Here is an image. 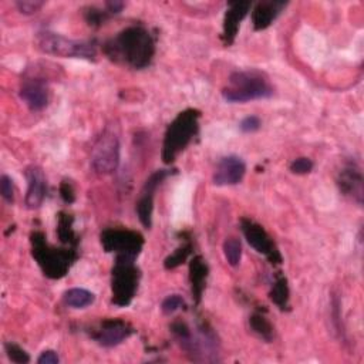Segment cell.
I'll list each match as a JSON object with an SVG mask.
<instances>
[{"instance_id":"9a60e30c","label":"cell","mask_w":364,"mask_h":364,"mask_svg":"<svg viewBox=\"0 0 364 364\" xmlns=\"http://www.w3.org/2000/svg\"><path fill=\"white\" fill-rule=\"evenodd\" d=\"M246 173V164L237 155H228L219 159L213 171L212 181L216 186H229L239 183Z\"/></svg>"},{"instance_id":"30bf717a","label":"cell","mask_w":364,"mask_h":364,"mask_svg":"<svg viewBox=\"0 0 364 364\" xmlns=\"http://www.w3.org/2000/svg\"><path fill=\"white\" fill-rule=\"evenodd\" d=\"M240 230L246 239V242L260 255H263L272 264H280L283 257L276 247L273 239L270 235L264 230L262 225L257 222L249 219V218H242L240 219Z\"/></svg>"},{"instance_id":"7c38bea8","label":"cell","mask_w":364,"mask_h":364,"mask_svg":"<svg viewBox=\"0 0 364 364\" xmlns=\"http://www.w3.org/2000/svg\"><path fill=\"white\" fill-rule=\"evenodd\" d=\"M18 94L31 111H41L50 101L48 81L38 74L27 73L21 80Z\"/></svg>"},{"instance_id":"d6986e66","label":"cell","mask_w":364,"mask_h":364,"mask_svg":"<svg viewBox=\"0 0 364 364\" xmlns=\"http://www.w3.org/2000/svg\"><path fill=\"white\" fill-rule=\"evenodd\" d=\"M209 274V267L202 256H193L189 262V283L192 299L196 304L200 303L203 290L206 287V279Z\"/></svg>"},{"instance_id":"8fae6325","label":"cell","mask_w":364,"mask_h":364,"mask_svg":"<svg viewBox=\"0 0 364 364\" xmlns=\"http://www.w3.org/2000/svg\"><path fill=\"white\" fill-rule=\"evenodd\" d=\"M172 173L171 169H156L145 181L139 196L135 202V210L139 222L144 228L149 229L152 225V212H154V198L156 188Z\"/></svg>"},{"instance_id":"e575fe53","label":"cell","mask_w":364,"mask_h":364,"mask_svg":"<svg viewBox=\"0 0 364 364\" xmlns=\"http://www.w3.org/2000/svg\"><path fill=\"white\" fill-rule=\"evenodd\" d=\"M125 3L124 1H119V0H109V1H105V10L108 11V14H118L122 11Z\"/></svg>"},{"instance_id":"2e32d148","label":"cell","mask_w":364,"mask_h":364,"mask_svg":"<svg viewBox=\"0 0 364 364\" xmlns=\"http://www.w3.org/2000/svg\"><path fill=\"white\" fill-rule=\"evenodd\" d=\"M252 7V3L247 0H237V1H230L228 4L226 13L223 16V28H222V40L225 46L233 44L240 21L246 17Z\"/></svg>"},{"instance_id":"4fadbf2b","label":"cell","mask_w":364,"mask_h":364,"mask_svg":"<svg viewBox=\"0 0 364 364\" xmlns=\"http://www.w3.org/2000/svg\"><path fill=\"white\" fill-rule=\"evenodd\" d=\"M134 333L129 323L121 318H105L91 333V337L102 347H115Z\"/></svg>"},{"instance_id":"4316f807","label":"cell","mask_w":364,"mask_h":364,"mask_svg":"<svg viewBox=\"0 0 364 364\" xmlns=\"http://www.w3.org/2000/svg\"><path fill=\"white\" fill-rule=\"evenodd\" d=\"M84 17H85V21L91 27H100L109 17V14L107 10H100L97 7H88L84 13Z\"/></svg>"},{"instance_id":"ba28073f","label":"cell","mask_w":364,"mask_h":364,"mask_svg":"<svg viewBox=\"0 0 364 364\" xmlns=\"http://www.w3.org/2000/svg\"><path fill=\"white\" fill-rule=\"evenodd\" d=\"M119 165V131L107 125L91 149V166L98 175H111Z\"/></svg>"},{"instance_id":"ac0fdd59","label":"cell","mask_w":364,"mask_h":364,"mask_svg":"<svg viewBox=\"0 0 364 364\" xmlns=\"http://www.w3.org/2000/svg\"><path fill=\"white\" fill-rule=\"evenodd\" d=\"M286 4L287 3L282 0H263L256 3L252 10L253 28L257 31L267 28L286 7Z\"/></svg>"},{"instance_id":"e0dca14e","label":"cell","mask_w":364,"mask_h":364,"mask_svg":"<svg viewBox=\"0 0 364 364\" xmlns=\"http://www.w3.org/2000/svg\"><path fill=\"white\" fill-rule=\"evenodd\" d=\"M27 192L24 198V205L27 209H37L46 199L47 195V181L44 171L37 165H30L26 169Z\"/></svg>"},{"instance_id":"7a4b0ae2","label":"cell","mask_w":364,"mask_h":364,"mask_svg":"<svg viewBox=\"0 0 364 364\" xmlns=\"http://www.w3.org/2000/svg\"><path fill=\"white\" fill-rule=\"evenodd\" d=\"M169 328L179 347L192 361L219 360L218 337L208 321H199L196 330H192L188 323L178 318L171 323Z\"/></svg>"},{"instance_id":"d6a6232c","label":"cell","mask_w":364,"mask_h":364,"mask_svg":"<svg viewBox=\"0 0 364 364\" xmlns=\"http://www.w3.org/2000/svg\"><path fill=\"white\" fill-rule=\"evenodd\" d=\"M60 196L65 203H73L75 200V193H74V188L70 182L63 181L60 183Z\"/></svg>"},{"instance_id":"ffe728a7","label":"cell","mask_w":364,"mask_h":364,"mask_svg":"<svg viewBox=\"0 0 364 364\" xmlns=\"http://www.w3.org/2000/svg\"><path fill=\"white\" fill-rule=\"evenodd\" d=\"M74 218L67 212H60L57 218V235L61 243L67 245L68 247L77 249V245L80 242L74 228H73Z\"/></svg>"},{"instance_id":"52a82bcc","label":"cell","mask_w":364,"mask_h":364,"mask_svg":"<svg viewBox=\"0 0 364 364\" xmlns=\"http://www.w3.org/2000/svg\"><path fill=\"white\" fill-rule=\"evenodd\" d=\"M139 283V270L135 264V257L115 256V262L111 272V301L118 307H127Z\"/></svg>"},{"instance_id":"5b68a950","label":"cell","mask_w":364,"mask_h":364,"mask_svg":"<svg viewBox=\"0 0 364 364\" xmlns=\"http://www.w3.org/2000/svg\"><path fill=\"white\" fill-rule=\"evenodd\" d=\"M200 112L195 108L181 111L166 127L162 144V161L172 164L176 156L189 145L199 129Z\"/></svg>"},{"instance_id":"3957f363","label":"cell","mask_w":364,"mask_h":364,"mask_svg":"<svg viewBox=\"0 0 364 364\" xmlns=\"http://www.w3.org/2000/svg\"><path fill=\"white\" fill-rule=\"evenodd\" d=\"M274 94L264 73L259 70H239L229 75L228 85L222 90V97L228 102H249L270 98Z\"/></svg>"},{"instance_id":"8992f818","label":"cell","mask_w":364,"mask_h":364,"mask_svg":"<svg viewBox=\"0 0 364 364\" xmlns=\"http://www.w3.org/2000/svg\"><path fill=\"white\" fill-rule=\"evenodd\" d=\"M36 47L50 55L64 58H85L95 60L97 46L91 40H73L50 30L38 31L36 36Z\"/></svg>"},{"instance_id":"5bb4252c","label":"cell","mask_w":364,"mask_h":364,"mask_svg":"<svg viewBox=\"0 0 364 364\" xmlns=\"http://www.w3.org/2000/svg\"><path fill=\"white\" fill-rule=\"evenodd\" d=\"M363 185H364V178H363L361 168L353 161L346 162L337 175L338 191L344 196L353 199L357 205H361L363 195H364Z\"/></svg>"},{"instance_id":"6da1fadb","label":"cell","mask_w":364,"mask_h":364,"mask_svg":"<svg viewBox=\"0 0 364 364\" xmlns=\"http://www.w3.org/2000/svg\"><path fill=\"white\" fill-rule=\"evenodd\" d=\"M102 51L117 64L141 70L154 58L155 38L144 26H129L105 41Z\"/></svg>"},{"instance_id":"f546056e","label":"cell","mask_w":364,"mask_h":364,"mask_svg":"<svg viewBox=\"0 0 364 364\" xmlns=\"http://www.w3.org/2000/svg\"><path fill=\"white\" fill-rule=\"evenodd\" d=\"M0 193L3 196V199L7 202V203H13L14 202V185H13V179L3 173L0 176Z\"/></svg>"},{"instance_id":"cb8c5ba5","label":"cell","mask_w":364,"mask_h":364,"mask_svg":"<svg viewBox=\"0 0 364 364\" xmlns=\"http://www.w3.org/2000/svg\"><path fill=\"white\" fill-rule=\"evenodd\" d=\"M192 247H193V246H192V240H191L189 236L185 237V239H182L181 245L173 250V253L169 255V256L165 259V262H164L165 269L171 270V269H175V267L181 266V264L191 256Z\"/></svg>"},{"instance_id":"83f0119b","label":"cell","mask_w":364,"mask_h":364,"mask_svg":"<svg viewBox=\"0 0 364 364\" xmlns=\"http://www.w3.org/2000/svg\"><path fill=\"white\" fill-rule=\"evenodd\" d=\"M185 300L182 299V296L179 294H169L166 296L164 300H162V304H161V310L165 313V314H172L181 309H185Z\"/></svg>"},{"instance_id":"9c48e42d","label":"cell","mask_w":364,"mask_h":364,"mask_svg":"<svg viewBox=\"0 0 364 364\" xmlns=\"http://www.w3.org/2000/svg\"><path fill=\"white\" fill-rule=\"evenodd\" d=\"M100 242L107 253L136 259L144 246V236L127 228H107L101 232Z\"/></svg>"},{"instance_id":"836d02e7","label":"cell","mask_w":364,"mask_h":364,"mask_svg":"<svg viewBox=\"0 0 364 364\" xmlns=\"http://www.w3.org/2000/svg\"><path fill=\"white\" fill-rule=\"evenodd\" d=\"M38 364H58L60 357L54 350H44L40 357L37 358Z\"/></svg>"},{"instance_id":"f1b7e54d","label":"cell","mask_w":364,"mask_h":364,"mask_svg":"<svg viewBox=\"0 0 364 364\" xmlns=\"http://www.w3.org/2000/svg\"><path fill=\"white\" fill-rule=\"evenodd\" d=\"M313 166H314V164H313V161H311L310 158H307V156H300V158L293 159V161L290 162V166H289V168H290V171H291L293 173H296V175H304V173L311 172Z\"/></svg>"},{"instance_id":"7402d4cb","label":"cell","mask_w":364,"mask_h":364,"mask_svg":"<svg viewBox=\"0 0 364 364\" xmlns=\"http://www.w3.org/2000/svg\"><path fill=\"white\" fill-rule=\"evenodd\" d=\"M64 303L71 309H85L91 306L95 300V296L92 291L82 289V287H73L64 291L63 294Z\"/></svg>"},{"instance_id":"d4e9b609","label":"cell","mask_w":364,"mask_h":364,"mask_svg":"<svg viewBox=\"0 0 364 364\" xmlns=\"http://www.w3.org/2000/svg\"><path fill=\"white\" fill-rule=\"evenodd\" d=\"M223 255L230 266H237L242 259V243L237 237H228L223 242Z\"/></svg>"},{"instance_id":"484cf974","label":"cell","mask_w":364,"mask_h":364,"mask_svg":"<svg viewBox=\"0 0 364 364\" xmlns=\"http://www.w3.org/2000/svg\"><path fill=\"white\" fill-rule=\"evenodd\" d=\"M4 351L9 360L16 364H27L30 361L28 353L16 343H11V341L4 343Z\"/></svg>"},{"instance_id":"603a6c76","label":"cell","mask_w":364,"mask_h":364,"mask_svg":"<svg viewBox=\"0 0 364 364\" xmlns=\"http://www.w3.org/2000/svg\"><path fill=\"white\" fill-rule=\"evenodd\" d=\"M249 326L255 334H257L264 341H272L274 337L273 326L269 321V318L262 311H255L249 317Z\"/></svg>"},{"instance_id":"44dd1931","label":"cell","mask_w":364,"mask_h":364,"mask_svg":"<svg viewBox=\"0 0 364 364\" xmlns=\"http://www.w3.org/2000/svg\"><path fill=\"white\" fill-rule=\"evenodd\" d=\"M269 297L280 310L289 309L290 291H289V284H287V279L284 274H282V273L276 274L272 289L269 291Z\"/></svg>"},{"instance_id":"1f68e13d","label":"cell","mask_w":364,"mask_h":364,"mask_svg":"<svg viewBox=\"0 0 364 364\" xmlns=\"http://www.w3.org/2000/svg\"><path fill=\"white\" fill-rule=\"evenodd\" d=\"M44 6V1L40 0H18L16 1V7L23 14H34Z\"/></svg>"},{"instance_id":"4dcf8cb0","label":"cell","mask_w":364,"mask_h":364,"mask_svg":"<svg viewBox=\"0 0 364 364\" xmlns=\"http://www.w3.org/2000/svg\"><path fill=\"white\" fill-rule=\"evenodd\" d=\"M262 127V121L257 115H247L239 122V128L243 134L256 132Z\"/></svg>"},{"instance_id":"277c9868","label":"cell","mask_w":364,"mask_h":364,"mask_svg":"<svg viewBox=\"0 0 364 364\" xmlns=\"http://www.w3.org/2000/svg\"><path fill=\"white\" fill-rule=\"evenodd\" d=\"M31 243V255L36 259L37 264L43 270V273L50 279H61L64 277L71 264L77 260V249L64 247L57 249L47 243L43 232L34 230L30 235Z\"/></svg>"}]
</instances>
